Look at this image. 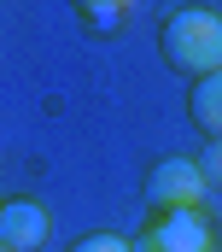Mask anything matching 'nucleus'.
Segmentation results:
<instances>
[{
    "label": "nucleus",
    "instance_id": "obj_8",
    "mask_svg": "<svg viewBox=\"0 0 222 252\" xmlns=\"http://www.w3.org/2000/svg\"><path fill=\"white\" fill-rule=\"evenodd\" d=\"M199 170H205V182L222 188V141H205V153H199Z\"/></svg>",
    "mask_w": 222,
    "mask_h": 252
},
{
    "label": "nucleus",
    "instance_id": "obj_4",
    "mask_svg": "<svg viewBox=\"0 0 222 252\" xmlns=\"http://www.w3.org/2000/svg\"><path fill=\"white\" fill-rule=\"evenodd\" d=\"M47 229H53V211L41 199H6L0 205V252H41L47 247Z\"/></svg>",
    "mask_w": 222,
    "mask_h": 252
},
{
    "label": "nucleus",
    "instance_id": "obj_6",
    "mask_svg": "<svg viewBox=\"0 0 222 252\" xmlns=\"http://www.w3.org/2000/svg\"><path fill=\"white\" fill-rule=\"evenodd\" d=\"M76 18H82V30H94V35H117V30L129 24V6H123V0H76Z\"/></svg>",
    "mask_w": 222,
    "mask_h": 252
},
{
    "label": "nucleus",
    "instance_id": "obj_7",
    "mask_svg": "<svg viewBox=\"0 0 222 252\" xmlns=\"http://www.w3.org/2000/svg\"><path fill=\"white\" fill-rule=\"evenodd\" d=\"M70 252H135V241H123V235H82Z\"/></svg>",
    "mask_w": 222,
    "mask_h": 252
},
{
    "label": "nucleus",
    "instance_id": "obj_1",
    "mask_svg": "<svg viewBox=\"0 0 222 252\" xmlns=\"http://www.w3.org/2000/svg\"><path fill=\"white\" fill-rule=\"evenodd\" d=\"M158 53L187 82L222 70V12H211V6H175L158 24Z\"/></svg>",
    "mask_w": 222,
    "mask_h": 252
},
{
    "label": "nucleus",
    "instance_id": "obj_5",
    "mask_svg": "<svg viewBox=\"0 0 222 252\" xmlns=\"http://www.w3.org/2000/svg\"><path fill=\"white\" fill-rule=\"evenodd\" d=\"M187 118H193V129L205 141H222V70L187 82Z\"/></svg>",
    "mask_w": 222,
    "mask_h": 252
},
{
    "label": "nucleus",
    "instance_id": "obj_3",
    "mask_svg": "<svg viewBox=\"0 0 222 252\" xmlns=\"http://www.w3.org/2000/svg\"><path fill=\"white\" fill-rule=\"evenodd\" d=\"M205 193H211V182H205L199 158L169 153V158H158V164L146 170V205H152V211H199Z\"/></svg>",
    "mask_w": 222,
    "mask_h": 252
},
{
    "label": "nucleus",
    "instance_id": "obj_2",
    "mask_svg": "<svg viewBox=\"0 0 222 252\" xmlns=\"http://www.w3.org/2000/svg\"><path fill=\"white\" fill-rule=\"evenodd\" d=\"M135 252H222V235L205 211H152L135 235Z\"/></svg>",
    "mask_w": 222,
    "mask_h": 252
}]
</instances>
